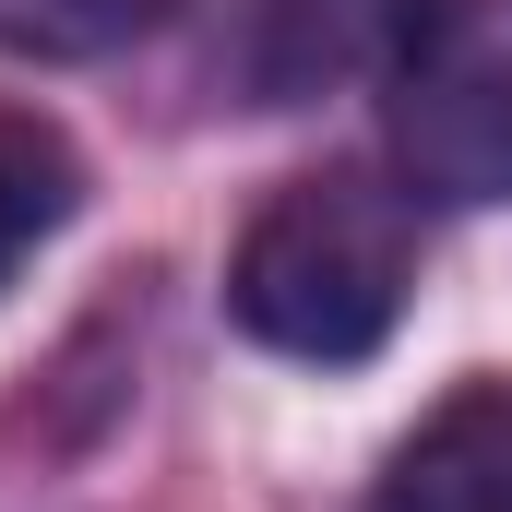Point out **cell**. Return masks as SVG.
Returning <instances> with one entry per match:
<instances>
[{
	"label": "cell",
	"instance_id": "1",
	"mask_svg": "<svg viewBox=\"0 0 512 512\" xmlns=\"http://www.w3.org/2000/svg\"><path fill=\"white\" fill-rule=\"evenodd\" d=\"M405 298H417V203L358 155L262 191V215L227 251V322L274 358H298V370L382 358Z\"/></svg>",
	"mask_w": 512,
	"mask_h": 512
},
{
	"label": "cell",
	"instance_id": "2",
	"mask_svg": "<svg viewBox=\"0 0 512 512\" xmlns=\"http://www.w3.org/2000/svg\"><path fill=\"white\" fill-rule=\"evenodd\" d=\"M393 155L441 203H501L512 191V72L465 48L453 24L393 72Z\"/></svg>",
	"mask_w": 512,
	"mask_h": 512
},
{
	"label": "cell",
	"instance_id": "3",
	"mask_svg": "<svg viewBox=\"0 0 512 512\" xmlns=\"http://www.w3.org/2000/svg\"><path fill=\"white\" fill-rule=\"evenodd\" d=\"M453 12L441 0H262L251 12V84L286 96H322V84H393Z\"/></svg>",
	"mask_w": 512,
	"mask_h": 512
},
{
	"label": "cell",
	"instance_id": "4",
	"mask_svg": "<svg viewBox=\"0 0 512 512\" xmlns=\"http://www.w3.org/2000/svg\"><path fill=\"white\" fill-rule=\"evenodd\" d=\"M358 512H512V382L441 393L382 453V477H370Z\"/></svg>",
	"mask_w": 512,
	"mask_h": 512
},
{
	"label": "cell",
	"instance_id": "5",
	"mask_svg": "<svg viewBox=\"0 0 512 512\" xmlns=\"http://www.w3.org/2000/svg\"><path fill=\"white\" fill-rule=\"evenodd\" d=\"M72 215H84V155H72V131L0 108V286L48 251Z\"/></svg>",
	"mask_w": 512,
	"mask_h": 512
},
{
	"label": "cell",
	"instance_id": "6",
	"mask_svg": "<svg viewBox=\"0 0 512 512\" xmlns=\"http://www.w3.org/2000/svg\"><path fill=\"white\" fill-rule=\"evenodd\" d=\"M143 24H167V0H0V48L24 60H108Z\"/></svg>",
	"mask_w": 512,
	"mask_h": 512
}]
</instances>
